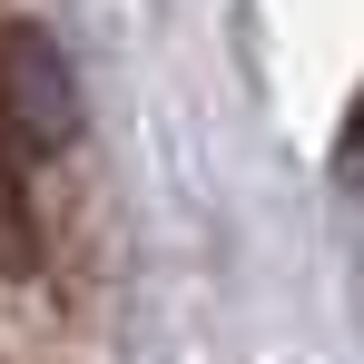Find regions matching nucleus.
I'll list each match as a JSON object with an SVG mask.
<instances>
[{"instance_id":"f03ea898","label":"nucleus","mask_w":364,"mask_h":364,"mask_svg":"<svg viewBox=\"0 0 364 364\" xmlns=\"http://www.w3.org/2000/svg\"><path fill=\"white\" fill-rule=\"evenodd\" d=\"M40 256V217H30V148L0 119V276H20Z\"/></svg>"},{"instance_id":"7ed1b4c3","label":"nucleus","mask_w":364,"mask_h":364,"mask_svg":"<svg viewBox=\"0 0 364 364\" xmlns=\"http://www.w3.org/2000/svg\"><path fill=\"white\" fill-rule=\"evenodd\" d=\"M335 168L364 187V89H355V109H345V138H335Z\"/></svg>"},{"instance_id":"f257e3e1","label":"nucleus","mask_w":364,"mask_h":364,"mask_svg":"<svg viewBox=\"0 0 364 364\" xmlns=\"http://www.w3.org/2000/svg\"><path fill=\"white\" fill-rule=\"evenodd\" d=\"M0 119L10 138L30 148V158H50L69 148V128H79V99H69V60L40 40V30H10L0 40Z\"/></svg>"}]
</instances>
